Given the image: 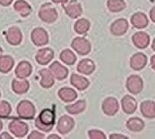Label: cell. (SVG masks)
Masks as SVG:
<instances>
[{
	"label": "cell",
	"instance_id": "1",
	"mask_svg": "<svg viewBox=\"0 0 155 139\" xmlns=\"http://www.w3.org/2000/svg\"><path fill=\"white\" fill-rule=\"evenodd\" d=\"M56 114L54 111L51 109H44L40 112L35 121V125L39 130L45 132H49L55 124Z\"/></svg>",
	"mask_w": 155,
	"mask_h": 139
},
{
	"label": "cell",
	"instance_id": "2",
	"mask_svg": "<svg viewBox=\"0 0 155 139\" xmlns=\"http://www.w3.org/2000/svg\"><path fill=\"white\" fill-rule=\"evenodd\" d=\"M39 17L42 21L46 23H53L58 17L56 9L50 3L43 5L39 9Z\"/></svg>",
	"mask_w": 155,
	"mask_h": 139
},
{
	"label": "cell",
	"instance_id": "3",
	"mask_svg": "<svg viewBox=\"0 0 155 139\" xmlns=\"http://www.w3.org/2000/svg\"><path fill=\"white\" fill-rule=\"evenodd\" d=\"M17 113L21 118L32 119L36 114V109L32 102L24 100L19 102L17 106Z\"/></svg>",
	"mask_w": 155,
	"mask_h": 139
},
{
	"label": "cell",
	"instance_id": "4",
	"mask_svg": "<svg viewBox=\"0 0 155 139\" xmlns=\"http://www.w3.org/2000/svg\"><path fill=\"white\" fill-rule=\"evenodd\" d=\"M72 48L80 55H87L91 51V44L84 37H76L71 43Z\"/></svg>",
	"mask_w": 155,
	"mask_h": 139
},
{
	"label": "cell",
	"instance_id": "5",
	"mask_svg": "<svg viewBox=\"0 0 155 139\" xmlns=\"http://www.w3.org/2000/svg\"><path fill=\"white\" fill-rule=\"evenodd\" d=\"M31 40L37 46H43L49 42V35L43 28H35L31 33Z\"/></svg>",
	"mask_w": 155,
	"mask_h": 139
},
{
	"label": "cell",
	"instance_id": "6",
	"mask_svg": "<svg viewBox=\"0 0 155 139\" xmlns=\"http://www.w3.org/2000/svg\"><path fill=\"white\" fill-rule=\"evenodd\" d=\"M126 86L130 93L133 94H138L143 90V80L141 79V77L137 75L130 76L127 80Z\"/></svg>",
	"mask_w": 155,
	"mask_h": 139
},
{
	"label": "cell",
	"instance_id": "7",
	"mask_svg": "<svg viewBox=\"0 0 155 139\" xmlns=\"http://www.w3.org/2000/svg\"><path fill=\"white\" fill-rule=\"evenodd\" d=\"M9 129L10 132L16 137H22L27 134L29 127L25 122L19 120L12 121L9 124Z\"/></svg>",
	"mask_w": 155,
	"mask_h": 139
},
{
	"label": "cell",
	"instance_id": "8",
	"mask_svg": "<svg viewBox=\"0 0 155 139\" xmlns=\"http://www.w3.org/2000/svg\"><path fill=\"white\" fill-rule=\"evenodd\" d=\"M102 110L104 113L107 116L115 115L119 110V104L117 100L112 97L106 98L103 102Z\"/></svg>",
	"mask_w": 155,
	"mask_h": 139
},
{
	"label": "cell",
	"instance_id": "9",
	"mask_svg": "<svg viewBox=\"0 0 155 139\" xmlns=\"http://www.w3.org/2000/svg\"><path fill=\"white\" fill-rule=\"evenodd\" d=\"M75 125V121L73 117L70 116H62L58 121L56 128L59 132L62 134H66L69 133Z\"/></svg>",
	"mask_w": 155,
	"mask_h": 139
},
{
	"label": "cell",
	"instance_id": "10",
	"mask_svg": "<svg viewBox=\"0 0 155 139\" xmlns=\"http://www.w3.org/2000/svg\"><path fill=\"white\" fill-rule=\"evenodd\" d=\"M50 71L53 74L55 79H57L59 81L66 79L69 73L68 69L62 65L58 61L53 62V64L50 66Z\"/></svg>",
	"mask_w": 155,
	"mask_h": 139
},
{
	"label": "cell",
	"instance_id": "11",
	"mask_svg": "<svg viewBox=\"0 0 155 139\" xmlns=\"http://www.w3.org/2000/svg\"><path fill=\"white\" fill-rule=\"evenodd\" d=\"M128 27L129 24L127 19H119L112 23L110 26V32L114 36H122L127 33Z\"/></svg>",
	"mask_w": 155,
	"mask_h": 139
},
{
	"label": "cell",
	"instance_id": "12",
	"mask_svg": "<svg viewBox=\"0 0 155 139\" xmlns=\"http://www.w3.org/2000/svg\"><path fill=\"white\" fill-rule=\"evenodd\" d=\"M53 57H54L53 50L49 47H46V48H43L38 50L36 56V60L39 64L46 65L53 60Z\"/></svg>",
	"mask_w": 155,
	"mask_h": 139
},
{
	"label": "cell",
	"instance_id": "13",
	"mask_svg": "<svg viewBox=\"0 0 155 139\" xmlns=\"http://www.w3.org/2000/svg\"><path fill=\"white\" fill-rule=\"evenodd\" d=\"M147 62V57L142 53H137L134 54L130 60V65L134 71H140L146 66Z\"/></svg>",
	"mask_w": 155,
	"mask_h": 139
},
{
	"label": "cell",
	"instance_id": "14",
	"mask_svg": "<svg viewBox=\"0 0 155 139\" xmlns=\"http://www.w3.org/2000/svg\"><path fill=\"white\" fill-rule=\"evenodd\" d=\"M64 9L66 13L72 19H77L82 14V7L77 0H71Z\"/></svg>",
	"mask_w": 155,
	"mask_h": 139
},
{
	"label": "cell",
	"instance_id": "15",
	"mask_svg": "<svg viewBox=\"0 0 155 139\" xmlns=\"http://www.w3.org/2000/svg\"><path fill=\"white\" fill-rule=\"evenodd\" d=\"M132 41L137 48L145 49L150 43V36L144 32H137L132 36Z\"/></svg>",
	"mask_w": 155,
	"mask_h": 139
},
{
	"label": "cell",
	"instance_id": "16",
	"mask_svg": "<svg viewBox=\"0 0 155 139\" xmlns=\"http://www.w3.org/2000/svg\"><path fill=\"white\" fill-rule=\"evenodd\" d=\"M22 34L20 29L17 27H11L8 29L6 33V40L11 45L16 46L22 42Z\"/></svg>",
	"mask_w": 155,
	"mask_h": 139
},
{
	"label": "cell",
	"instance_id": "17",
	"mask_svg": "<svg viewBox=\"0 0 155 139\" xmlns=\"http://www.w3.org/2000/svg\"><path fill=\"white\" fill-rule=\"evenodd\" d=\"M32 68L30 63L28 61L23 60L21 61L15 70V75L19 79H26V77L30 76L32 73Z\"/></svg>",
	"mask_w": 155,
	"mask_h": 139
},
{
	"label": "cell",
	"instance_id": "18",
	"mask_svg": "<svg viewBox=\"0 0 155 139\" xmlns=\"http://www.w3.org/2000/svg\"><path fill=\"white\" fill-rule=\"evenodd\" d=\"M121 105L124 111L127 114L134 113L137 108V102L133 97L130 95H125L121 100Z\"/></svg>",
	"mask_w": 155,
	"mask_h": 139
},
{
	"label": "cell",
	"instance_id": "19",
	"mask_svg": "<svg viewBox=\"0 0 155 139\" xmlns=\"http://www.w3.org/2000/svg\"><path fill=\"white\" fill-rule=\"evenodd\" d=\"M39 75L41 77L40 85L44 88H50L55 83V77L51 71L48 69H43L39 71Z\"/></svg>",
	"mask_w": 155,
	"mask_h": 139
},
{
	"label": "cell",
	"instance_id": "20",
	"mask_svg": "<svg viewBox=\"0 0 155 139\" xmlns=\"http://www.w3.org/2000/svg\"><path fill=\"white\" fill-rule=\"evenodd\" d=\"M70 84L79 91H84L90 85V82L86 77L73 74L70 77Z\"/></svg>",
	"mask_w": 155,
	"mask_h": 139
},
{
	"label": "cell",
	"instance_id": "21",
	"mask_svg": "<svg viewBox=\"0 0 155 139\" xmlns=\"http://www.w3.org/2000/svg\"><path fill=\"white\" fill-rule=\"evenodd\" d=\"M131 23L137 29H143L147 27L149 23V21L147 15L143 12H136L131 17Z\"/></svg>",
	"mask_w": 155,
	"mask_h": 139
},
{
	"label": "cell",
	"instance_id": "22",
	"mask_svg": "<svg viewBox=\"0 0 155 139\" xmlns=\"http://www.w3.org/2000/svg\"><path fill=\"white\" fill-rule=\"evenodd\" d=\"M95 67V64L93 60H90V59H84L77 65V71L80 74L90 75L94 72Z\"/></svg>",
	"mask_w": 155,
	"mask_h": 139
},
{
	"label": "cell",
	"instance_id": "23",
	"mask_svg": "<svg viewBox=\"0 0 155 139\" xmlns=\"http://www.w3.org/2000/svg\"><path fill=\"white\" fill-rule=\"evenodd\" d=\"M12 91L17 94H22L28 91L29 83L26 79H14L12 83Z\"/></svg>",
	"mask_w": 155,
	"mask_h": 139
},
{
	"label": "cell",
	"instance_id": "24",
	"mask_svg": "<svg viewBox=\"0 0 155 139\" xmlns=\"http://www.w3.org/2000/svg\"><path fill=\"white\" fill-rule=\"evenodd\" d=\"M140 111L147 118H155V102L145 101L140 104Z\"/></svg>",
	"mask_w": 155,
	"mask_h": 139
},
{
	"label": "cell",
	"instance_id": "25",
	"mask_svg": "<svg viewBox=\"0 0 155 139\" xmlns=\"http://www.w3.org/2000/svg\"><path fill=\"white\" fill-rule=\"evenodd\" d=\"M58 96L63 101L70 103L77 99V93L72 88L65 87L58 91Z\"/></svg>",
	"mask_w": 155,
	"mask_h": 139
},
{
	"label": "cell",
	"instance_id": "26",
	"mask_svg": "<svg viewBox=\"0 0 155 139\" xmlns=\"http://www.w3.org/2000/svg\"><path fill=\"white\" fill-rule=\"evenodd\" d=\"M14 9L22 17H26L32 12V8L29 4L24 0L16 1L14 4Z\"/></svg>",
	"mask_w": 155,
	"mask_h": 139
},
{
	"label": "cell",
	"instance_id": "27",
	"mask_svg": "<svg viewBox=\"0 0 155 139\" xmlns=\"http://www.w3.org/2000/svg\"><path fill=\"white\" fill-rule=\"evenodd\" d=\"M14 60L12 57L8 55L0 56V72L7 74L12 69Z\"/></svg>",
	"mask_w": 155,
	"mask_h": 139
},
{
	"label": "cell",
	"instance_id": "28",
	"mask_svg": "<svg viewBox=\"0 0 155 139\" xmlns=\"http://www.w3.org/2000/svg\"><path fill=\"white\" fill-rule=\"evenodd\" d=\"M87 103L84 100H80L73 104L67 105L66 106V111L70 114H78L82 113L86 109Z\"/></svg>",
	"mask_w": 155,
	"mask_h": 139
},
{
	"label": "cell",
	"instance_id": "29",
	"mask_svg": "<svg viewBox=\"0 0 155 139\" xmlns=\"http://www.w3.org/2000/svg\"><path fill=\"white\" fill-rule=\"evenodd\" d=\"M127 127L134 132H139L144 127V122L139 117H132L127 121Z\"/></svg>",
	"mask_w": 155,
	"mask_h": 139
},
{
	"label": "cell",
	"instance_id": "30",
	"mask_svg": "<svg viewBox=\"0 0 155 139\" xmlns=\"http://www.w3.org/2000/svg\"><path fill=\"white\" fill-rule=\"evenodd\" d=\"M90 27H91V23L87 19H80L76 22L74 25V30L78 34L84 35L88 32Z\"/></svg>",
	"mask_w": 155,
	"mask_h": 139
},
{
	"label": "cell",
	"instance_id": "31",
	"mask_svg": "<svg viewBox=\"0 0 155 139\" xmlns=\"http://www.w3.org/2000/svg\"><path fill=\"white\" fill-rule=\"evenodd\" d=\"M60 58L62 61L66 64L67 65H73L75 64L76 60H77V57L74 54L73 51H71L70 50H64L61 52L60 55Z\"/></svg>",
	"mask_w": 155,
	"mask_h": 139
},
{
	"label": "cell",
	"instance_id": "32",
	"mask_svg": "<svg viewBox=\"0 0 155 139\" xmlns=\"http://www.w3.org/2000/svg\"><path fill=\"white\" fill-rule=\"evenodd\" d=\"M126 6L124 0H108L107 7L113 12H119L123 10Z\"/></svg>",
	"mask_w": 155,
	"mask_h": 139
},
{
	"label": "cell",
	"instance_id": "33",
	"mask_svg": "<svg viewBox=\"0 0 155 139\" xmlns=\"http://www.w3.org/2000/svg\"><path fill=\"white\" fill-rule=\"evenodd\" d=\"M11 111H12V108L9 102L5 101H0V117H8L10 114Z\"/></svg>",
	"mask_w": 155,
	"mask_h": 139
},
{
	"label": "cell",
	"instance_id": "34",
	"mask_svg": "<svg viewBox=\"0 0 155 139\" xmlns=\"http://www.w3.org/2000/svg\"><path fill=\"white\" fill-rule=\"evenodd\" d=\"M88 134L90 138L91 139H106V135L104 133L99 130H90L88 131Z\"/></svg>",
	"mask_w": 155,
	"mask_h": 139
},
{
	"label": "cell",
	"instance_id": "35",
	"mask_svg": "<svg viewBox=\"0 0 155 139\" xmlns=\"http://www.w3.org/2000/svg\"><path fill=\"white\" fill-rule=\"evenodd\" d=\"M44 137V134L39 132L37 131H32L31 134L28 136V139H43Z\"/></svg>",
	"mask_w": 155,
	"mask_h": 139
},
{
	"label": "cell",
	"instance_id": "36",
	"mask_svg": "<svg viewBox=\"0 0 155 139\" xmlns=\"http://www.w3.org/2000/svg\"><path fill=\"white\" fill-rule=\"evenodd\" d=\"M110 139H124V138H128L127 136L123 135L120 134H112L110 135Z\"/></svg>",
	"mask_w": 155,
	"mask_h": 139
},
{
	"label": "cell",
	"instance_id": "37",
	"mask_svg": "<svg viewBox=\"0 0 155 139\" xmlns=\"http://www.w3.org/2000/svg\"><path fill=\"white\" fill-rule=\"evenodd\" d=\"M13 0H0V5H3V6H8L12 2Z\"/></svg>",
	"mask_w": 155,
	"mask_h": 139
},
{
	"label": "cell",
	"instance_id": "38",
	"mask_svg": "<svg viewBox=\"0 0 155 139\" xmlns=\"http://www.w3.org/2000/svg\"><path fill=\"white\" fill-rule=\"evenodd\" d=\"M0 139H12V137L7 132H3L2 134H0Z\"/></svg>",
	"mask_w": 155,
	"mask_h": 139
},
{
	"label": "cell",
	"instance_id": "39",
	"mask_svg": "<svg viewBox=\"0 0 155 139\" xmlns=\"http://www.w3.org/2000/svg\"><path fill=\"white\" fill-rule=\"evenodd\" d=\"M150 17L151 20L155 23V6L152 8V9L150 12Z\"/></svg>",
	"mask_w": 155,
	"mask_h": 139
},
{
	"label": "cell",
	"instance_id": "40",
	"mask_svg": "<svg viewBox=\"0 0 155 139\" xmlns=\"http://www.w3.org/2000/svg\"><path fill=\"white\" fill-rule=\"evenodd\" d=\"M52 1H53L54 3H56V4L60 3L62 4V5H65V4L67 3L68 0H52Z\"/></svg>",
	"mask_w": 155,
	"mask_h": 139
},
{
	"label": "cell",
	"instance_id": "41",
	"mask_svg": "<svg viewBox=\"0 0 155 139\" xmlns=\"http://www.w3.org/2000/svg\"><path fill=\"white\" fill-rule=\"evenodd\" d=\"M150 64H151L152 68L155 71V55H153L150 59Z\"/></svg>",
	"mask_w": 155,
	"mask_h": 139
},
{
	"label": "cell",
	"instance_id": "42",
	"mask_svg": "<svg viewBox=\"0 0 155 139\" xmlns=\"http://www.w3.org/2000/svg\"><path fill=\"white\" fill-rule=\"evenodd\" d=\"M48 138H49V139H51V138H57V139H60V136L56 135V134H51V135L49 136V137H48Z\"/></svg>",
	"mask_w": 155,
	"mask_h": 139
},
{
	"label": "cell",
	"instance_id": "43",
	"mask_svg": "<svg viewBox=\"0 0 155 139\" xmlns=\"http://www.w3.org/2000/svg\"><path fill=\"white\" fill-rule=\"evenodd\" d=\"M152 49H153V50L155 51V38L153 41V43H152Z\"/></svg>",
	"mask_w": 155,
	"mask_h": 139
},
{
	"label": "cell",
	"instance_id": "44",
	"mask_svg": "<svg viewBox=\"0 0 155 139\" xmlns=\"http://www.w3.org/2000/svg\"><path fill=\"white\" fill-rule=\"evenodd\" d=\"M2 126H3L2 125V121L0 120V131L2 129Z\"/></svg>",
	"mask_w": 155,
	"mask_h": 139
},
{
	"label": "cell",
	"instance_id": "45",
	"mask_svg": "<svg viewBox=\"0 0 155 139\" xmlns=\"http://www.w3.org/2000/svg\"><path fill=\"white\" fill-rule=\"evenodd\" d=\"M2 48L0 47V56L2 55Z\"/></svg>",
	"mask_w": 155,
	"mask_h": 139
},
{
	"label": "cell",
	"instance_id": "46",
	"mask_svg": "<svg viewBox=\"0 0 155 139\" xmlns=\"http://www.w3.org/2000/svg\"><path fill=\"white\" fill-rule=\"evenodd\" d=\"M0 96H1V94H0Z\"/></svg>",
	"mask_w": 155,
	"mask_h": 139
}]
</instances>
